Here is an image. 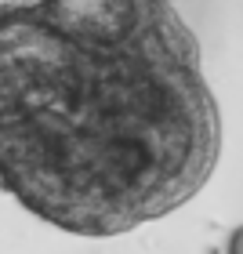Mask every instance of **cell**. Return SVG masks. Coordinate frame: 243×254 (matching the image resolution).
Here are the masks:
<instances>
[{
    "label": "cell",
    "mask_w": 243,
    "mask_h": 254,
    "mask_svg": "<svg viewBox=\"0 0 243 254\" xmlns=\"http://www.w3.org/2000/svg\"><path fill=\"white\" fill-rule=\"evenodd\" d=\"M222 117L167 0L0 4V182L44 222L120 236L207 186Z\"/></svg>",
    "instance_id": "1"
},
{
    "label": "cell",
    "mask_w": 243,
    "mask_h": 254,
    "mask_svg": "<svg viewBox=\"0 0 243 254\" xmlns=\"http://www.w3.org/2000/svg\"><path fill=\"white\" fill-rule=\"evenodd\" d=\"M229 254H243V225L233 233V244H229Z\"/></svg>",
    "instance_id": "2"
}]
</instances>
